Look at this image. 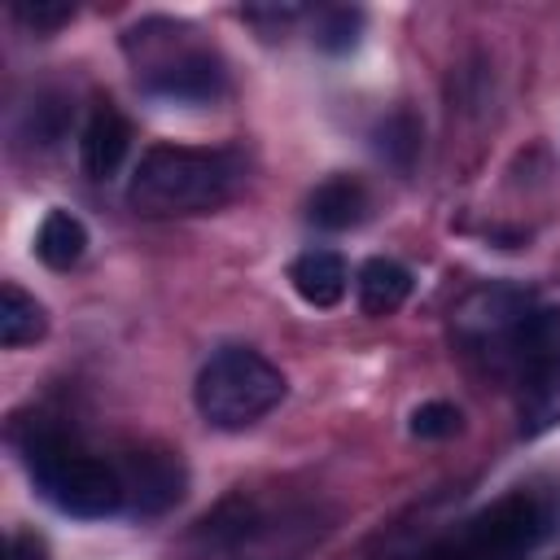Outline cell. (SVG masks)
Wrapping results in <instances>:
<instances>
[{"instance_id":"cell-3","label":"cell","mask_w":560,"mask_h":560,"mask_svg":"<svg viewBox=\"0 0 560 560\" xmlns=\"http://www.w3.org/2000/svg\"><path fill=\"white\" fill-rule=\"evenodd\" d=\"M197 411L214 429H245L262 420L280 398H284V376L271 359L245 346L219 350L201 372H197Z\"/></svg>"},{"instance_id":"cell-20","label":"cell","mask_w":560,"mask_h":560,"mask_svg":"<svg viewBox=\"0 0 560 560\" xmlns=\"http://www.w3.org/2000/svg\"><path fill=\"white\" fill-rule=\"evenodd\" d=\"M4 560H48V547L39 534L31 529H13L9 542H4Z\"/></svg>"},{"instance_id":"cell-21","label":"cell","mask_w":560,"mask_h":560,"mask_svg":"<svg viewBox=\"0 0 560 560\" xmlns=\"http://www.w3.org/2000/svg\"><path fill=\"white\" fill-rule=\"evenodd\" d=\"M556 560H560V556H556Z\"/></svg>"},{"instance_id":"cell-2","label":"cell","mask_w":560,"mask_h":560,"mask_svg":"<svg viewBox=\"0 0 560 560\" xmlns=\"http://www.w3.org/2000/svg\"><path fill=\"white\" fill-rule=\"evenodd\" d=\"M241 158L232 149L149 144L131 175V206L140 214H197L214 210L236 192Z\"/></svg>"},{"instance_id":"cell-6","label":"cell","mask_w":560,"mask_h":560,"mask_svg":"<svg viewBox=\"0 0 560 560\" xmlns=\"http://www.w3.org/2000/svg\"><path fill=\"white\" fill-rule=\"evenodd\" d=\"M144 92H153L162 101L201 105V101H214L223 92V66H219V57L192 48V52H179L175 61H162L158 70H149Z\"/></svg>"},{"instance_id":"cell-9","label":"cell","mask_w":560,"mask_h":560,"mask_svg":"<svg viewBox=\"0 0 560 560\" xmlns=\"http://www.w3.org/2000/svg\"><path fill=\"white\" fill-rule=\"evenodd\" d=\"M508 350L525 363H560V306H529L512 319V328L503 332Z\"/></svg>"},{"instance_id":"cell-5","label":"cell","mask_w":560,"mask_h":560,"mask_svg":"<svg viewBox=\"0 0 560 560\" xmlns=\"http://www.w3.org/2000/svg\"><path fill=\"white\" fill-rule=\"evenodd\" d=\"M118 472L127 486V503L140 516H158L184 499V464L171 451H131Z\"/></svg>"},{"instance_id":"cell-7","label":"cell","mask_w":560,"mask_h":560,"mask_svg":"<svg viewBox=\"0 0 560 560\" xmlns=\"http://www.w3.org/2000/svg\"><path fill=\"white\" fill-rule=\"evenodd\" d=\"M131 153V122L114 109V105H101L88 127H83V140H79V162L92 179H109Z\"/></svg>"},{"instance_id":"cell-15","label":"cell","mask_w":560,"mask_h":560,"mask_svg":"<svg viewBox=\"0 0 560 560\" xmlns=\"http://www.w3.org/2000/svg\"><path fill=\"white\" fill-rule=\"evenodd\" d=\"M376 153L385 162H394L398 171H411V162L420 153V122L411 114H389L376 127Z\"/></svg>"},{"instance_id":"cell-14","label":"cell","mask_w":560,"mask_h":560,"mask_svg":"<svg viewBox=\"0 0 560 560\" xmlns=\"http://www.w3.org/2000/svg\"><path fill=\"white\" fill-rule=\"evenodd\" d=\"M44 306L26 293V289H18L13 280H4L0 284V346L4 350H18V346H26V341H35V337H44Z\"/></svg>"},{"instance_id":"cell-16","label":"cell","mask_w":560,"mask_h":560,"mask_svg":"<svg viewBox=\"0 0 560 560\" xmlns=\"http://www.w3.org/2000/svg\"><path fill=\"white\" fill-rule=\"evenodd\" d=\"M411 433L416 438H429V442H438V438H451V433H459V407L455 402H420L416 411H411Z\"/></svg>"},{"instance_id":"cell-11","label":"cell","mask_w":560,"mask_h":560,"mask_svg":"<svg viewBox=\"0 0 560 560\" xmlns=\"http://www.w3.org/2000/svg\"><path fill=\"white\" fill-rule=\"evenodd\" d=\"M354 293L363 315H389L411 298V271L394 258H368L354 276Z\"/></svg>"},{"instance_id":"cell-13","label":"cell","mask_w":560,"mask_h":560,"mask_svg":"<svg viewBox=\"0 0 560 560\" xmlns=\"http://www.w3.org/2000/svg\"><path fill=\"white\" fill-rule=\"evenodd\" d=\"M88 249V228L70 210H48L39 232H35V254L52 271H70Z\"/></svg>"},{"instance_id":"cell-12","label":"cell","mask_w":560,"mask_h":560,"mask_svg":"<svg viewBox=\"0 0 560 560\" xmlns=\"http://www.w3.org/2000/svg\"><path fill=\"white\" fill-rule=\"evenodd\" d=\"M368 210V188L354 175H332L311 192V223L324 232H346L363 219Z\"/></svg>"},{"instance_id":"cell-8","label":"cell","mask_w":560,"mask_h":560,"mask_svg":"<svg viewBox=\"0 0 560 560\" xmlns=\"http://www.w3.org/2000/svg\"><path fill=\"white\" fill-rule=\"evenodd\" d=\"M516 420H521V438H542L560 424V363L525 368Z\"/></svg>"},{"instance_id":"cell-4","label":"cell","mask_w":560,"mask_h":560,"mask_svg":"<svg viewBox=\"0 0 560 560\" xmlns=\"http://www.w3.org/2000/svg\"><path fill=\"white\" fill-rule=\"evenodd\" d=\"M542 534H547V508L534 494L516 490V494H503L499 503H490L468 525L459 547L468 551V560H512V556L529 551Z\"/></svg>"},{"instance_id":"cell-18","label":"cell","mask_w":560,"mask_h":560,"mask_svg":"<svg viewBox=\"0 0 560 560\" xmlns=\"http://www.w3.org/2000/svg\"><path fill=\"white\" fill-rule=\"evenodd\" d=\"M26 122H31V136L39 144H57L61 131H66V122H70V105L57 101V96H44V101H35V109H31Z\"/></svg>"},{"instance_id":"cell-1","label":"cell","mask_w":560,"mask_h":560,"mask_svg":"<svg viewBox=\"0 0 560 560\" xmlns=\"http://www.w3.org/2000/svg\"><path fill=\"white\" fill-rule=\"evenodd\" d=\"M13 446L22 451L39 494L79 521H105L127 503L122 472L88 451H79L52 420L26 416L13 424Z\"/></svg>"},{"instance_id":"cell-10","label":"cell","mask_w":560,"mask_h":560,"mask_svg":"<svg viewBox=\"0 0 560 560\" xmlns=\"http://www.w3.org/2000/svg\"><path fill=\"white\" fill-rule=\"evenodd\" d=\"M289 280H293V289H298L302 302H311V306H337L346 298V280L350 276H346L341 254H332V249H306L302 258H293Z\"/></svg>"},{"instance_id":"cell-19","label":"cell","mask_w":560,"mask_h":560,"mask_svg":"<svg viewBox=\"0 0 560 560\" xmlns=\"http://www.w3.org/2000/svg\"><path fill=\"white\" fill-rule=\"evenodd\" d=\"M13 13H18L26 26H35V31H57L61 22L74 18V4H70V0H18Z\"/></svg>"},{"instance_id":"cell-17","label":"cell","mask_w":560,"mask_h":560,"mask_svg":"<svg viewBox=\"0 0 560 560\" xmlns=\"http://www.w3.org/2000/svg\"><path fill=\"white\" fill-rule=\"evenodd\" d=\"M354 39H359V9H332V13H324V22L315 31V44L324 52H346V48H354Z\"/></svg>"}]
</instances>
